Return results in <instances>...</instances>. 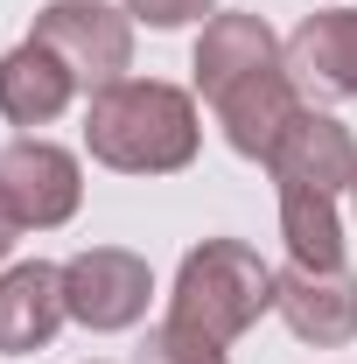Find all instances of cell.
<instances>
[{
    "instance_id": "obj_1",
    "label": "cell",
    "mask_w": 357,
    "mask_h": 364,
    "mask_svg": "<svg viewBox=\"0 0 357 364\" xmlns=\"http://www.w3.org/2000/svg\"><path fill=\"white\" fill-rule=\"evenodd\" d=\"M196 105L189 91L161 85V77H119V85L91 91L85 112V147L91 161L119 168V176H176L196 161Z\"/></svg>"
},
{
    "instance_id": "obj_2",
    "label": "cell",
    "mask_w": 357,
    "mask_h": 364,
    "mask_svg": "<svg viewBox=\"0 0 357 364\" xmlns=\"http://www.w3.org/2000/svg\"><path fill=\"white\" fill-rule=\"evenodd\" d=\"M267 309H273V267L252 245L203 238V245L182 252L176 294H169V322L211 336V343H231V336H245Z\"/></svg>"
},
{
    "instance_id": "obj_3",
    "label": "cell",
    "mask_w": 357,
    "mask_h": 364,
    "mask_svg": "<svg viewBox=\"0 0 357 364\" xmlns=\"http://www.w3.org/2000/svg\"><path fill=\"white\" fill-rule=\"evenodd\" d=\"M36 43L56 49L78 85L105 91L134 63V14L105 7V0H49V7H36Z\"/></svg>"
},
{
    "instance_id": "obj_4",
    "label": "cell",
    "mask_w": 357,
    "mask_h": 364,
    "mask_svg": "<svg viewBox=\"0 0 357 364\" xmlns=\"http://www.w3.org/2000/svg\"><path fill=\"white\" fill-rule=\"evenodd\" d=\"M147 294H154V273L127 245H91L63 267V309H70V322H85L98 336L134 329L147 316Z\"/></svg>"
},
{
    "instance_id": "obj_5",
    "label": "cell",
    "mask_w": 357,
    "mask_h": 364,
    "mask_svg": "<svg viewBox=\"0 0 357 364\" xmlns=\"http://www.w3.org/2000/svg\"><path fill=\"white\" fill-rule=\"evenodd\" d=\"M78 196H85V176H78V154L56 147V140H14L0 154V203L14 210L21 231H56L78 218Z\"/></svg>"
},
{
    "instance_id": "obj_6",
    "label": "cell",
    "mask_w": 357,
    "mask_h": 364,
    "mask_svg": "<svg viewBox=\"0 0 357 364\" xmlns=\"http://www.w3.org/2000/svg\"><path fill=\"white\" fill-rule=\"evenodd\" d=\"M273 309L302 343L336 350V343L357 336V273L351 267H287V273H273Z\"/></svg>"
},
{
    "instance_id": "obj_7",
    "label": "cell",
    "mask_w": 357,
    "mask_h": 364,
    "mask_svg": "<svg viewBox=\"0 0 357 364\" xmlns=\"http://www.w3.org/2000/svg\"><path fill=\"white\" fill-rule=\"evenodd\" d=\"M267 168H273V182H294V189H322V196H336V189H357V140H351V127H336L329 112L302 105L294 127L273 140Z\"/></svg>"
},
{
    "instance_id": "obj_8",
    "label": "cell",
    "mask_w": 357,
    "mask_h": 364,
    "mask_svg": "<svg viewBox=\"0 0 357 364\" xmlns=\"http://www.w3.org/2000/svg\"><path fill=\"white\" fill-rule=\"evenodd\" d=\"M280 56L302 98H357V7L309 14Z\"/></svg>"
},
{
    "instance_id": "obj_9",
    "label": "cell",
    "mask_w": 357,
    "mask_h": 364,
    "mask_svg": "<svg viewBox=\"0 0 357 364\" xmlns=\"http://www.w3.org/2000/svg\"><path fill=\"white\" fill-rule=\"evenodd\" d=\"M294 112H302V91L287 77V56L267 63V70H252L245 85H231L218 98V119H224V140L245 154V161H267L273 140L294 127Z\"/></svg>"
},
{
    "instance_id": "obj_10",
    "label": "cell",
    "mask_w": 357,
    "mask_h": 364,
    "mask_svg": "<svg viewBox=\"0 0 357 364\" xmlns=\"http://www.w3.org/2000/svg\"><path fill=\"white\" fill-rule=\"evenodd\" d=\"M63 322H70V309H63V267L28 259V267L0 273V350H7V358L49 350V336H56Z\"/></svg>"
},
{
    "instance_id": "obj_11",
    "label": "cell",
    "mask_w": 357,
    "mask_h": 364,
    "mask_svg": "<svg viewBox=\"0 0 357 364\" xmlns=\"http://www.w3.org/2000/svg\"><path fill=\"white\" fill-rule=\"evenodd\" d=\"M280 63V43L260 14H211L203 36H196V91L218 105L231 85H245L252 70Z\"/></svg>"
},
{
    "instance_id": "obj_12",
    "label": "cell",
    "mask_w": 357,
    "mask_h": 364,
    "mask_svg": "<svg viewBox=\"0 0 357 364\" xmlns=\"http://www.w3.org/2000/svg\"><path fill=\"white\" fill-rule=\"evenodd\" d=\"M70 98H78L70 63H63L56 49H43L36 36H28L21 49L0 56V112H7L14 127H49Z\"/></svg>"
},
{
    "instance_id": "obj_13",
    "label": "cell",
    "mask_w": 357,
    "mask_h": 364,
    "mask_svg": "<svg viewBox=\"0 0 357 364\" xmlns=\"http://www.w3.org/2000/svg\"><path fill=\"white\" fill-rule=\"evenodd\" d=\"M280 238H287L294 267H343V225H336V196L280 182Z\"/></svg>"
},
{
    "instance_id": "obj_14",
    "label": "cell",
    "mask_w": 357,
    "mask_h": 364,
    "mask_svg": "<svg viewBox=\"0 0 357 364\" xmlns=\"http://www.w3.org/2000/svg\"><path fill=\"white\" fill-rule=\"evenodd\" d=\"M140 364H224V343L182 329V322H161V329L140 343Z\"/></svg>"
},
{
    "instance_id": "obj_15",
    "label": "cell",
    "mask_w": 357,
    "mask_h": 364,
    "mask_svg": "<svg viewBox=\"0 0 357 364\" xmlns=\"http://www.w3.org/2000/svg\"><path fill=\"white\" fill-rule=\"evenodd\" d=\"M218 0H127V14L147 28H182V21H203Z\"/></svg>"
},
{
    "instance_id": "obj_16",
    "label": "cell",
    "mask_w": 357,
    "mask_h": 364,
    "mask_svg": "<svg viewBox=\"0 0 357 364\" xmlns=\"http://www.w3.org/2000/svg\"><path fill=\"white\" fill-rule=\"evenodd\" d=\"M14 231H21V225H14V210H7V203H0V259H7V252H14Z\"/></svg>"
}]
</instances>
